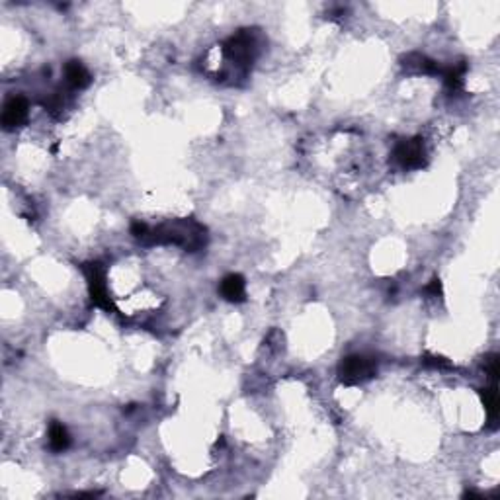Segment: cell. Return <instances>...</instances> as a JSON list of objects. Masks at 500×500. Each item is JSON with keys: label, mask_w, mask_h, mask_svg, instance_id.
Returning <instances> with one entry per match:
<instances>
[{"label": "cell", "mask_w": 500, "mask_h": 500, "mask_svg": "<svg viewBox=\"0 0 500 500\" xmlns=\"http://www.w3.org/2000/svg\"><path fill=\"white\" fill-rule=\"evenodd\" d=\"M424 364H426V366H434V367H448V366H450L448 362H444V358H436V356H428L426 360H424Z\"/></svg>", "instance_id": "cell-11"}, {"label": "cell", "mask_w": 500, "mask_h": 500, "mask_svg": "<svg viewBox=\"0 0 500 500\" xmlns=\"http://www.w3.org/2000/svg\"><path fill=\"white\" fill-rule=\"evenodd\" d=\"M83 272H85L86 281H88V290H90V297L92 301L96 303L98 307L106 309V311H111L113 309V303L111 299L108 297V287H106V278H104V270L100 264H85L83 266Z\"/></svg>", "instance_id": "cell-2"}, {"label": "cell", "mask_w": 500, "mask_h": 500, "mask_svg": "<svg viewBox=\"0 0 500 500\" xmlns=\"http://www.w3.org/2000/svg\"><path fill=\"white\" fill-rule=\"evenodd\" d=\"M65 78L73 88H86L90 85V73L80 61H69L65 65Z\"/></svg>", "instance_id": "cell-7"}, {"label": "cell", "mask_w": 500, "mask_h": 500, "mask_svg": "<svg viewBox=\"0 0 500 500\" xmlns=\"http://www.w3.org/2000/svg\"><path fill=\"white\" fill-rule=\"evenodd\" d=\"M221 295L231 303H243L246 299V285L244 278L239 274H229L221 281Z\"/></svg>", "instance_id": "cell-6"}, {"label": "cell", "mask_w": 500, "mask_h": 500, "mask_svg": "<svg viewBox=\"0 0 500 500\" xmlns=\"http://www.w3.org/2000/svg\"><path fill=\"white\" fill-rule=\"evenodd\" d=\"M465 69H467V67L461 63V65H453V67H448L446 71H442L444 78H446V85L450 86L452 90H455V88H459V86L464 85Z\"/></svg>", "instance_id": "cell-10"}, {"label": "cell", "mask_w": 500, "mask_h": 500, "mask_svg": "<svg viewBox=\"0 0 500 500\" xmlns=\"http://www.w3.org/2000/svg\"><path fill=\"white\" fill-rule=\"evenodd\" d=\"M28 120V100L24 96H12L6 104H4V110H2V127L6 131H12L16 127L24 125Z\"/></svg>", "instance_id": "cell-4"}, {"label": "cell", "mask_w": 500, "mask_h": 500, "mask_svg": "<svg viewBox=\"0 0 500 500\" xmlns=\"http://www.w3.org/2000/svg\"><path fill=\"white\" fill-rule=\"evenodd\" d=\"M483 403L487 406L488 420L494 426L497 424V418H499V393H497V383H492L490 389L483 391Z\"/></svg>", "instance_id": "cell-9"}, {"label": "cell", "mask_w": 500, "mask_h": 500, "mask_svg": "<svg viewBox=\"0 0 500 500\" xmlns=\"http://www.w3.org/2000/svg\"><path fill=\"white\" fill-rule=\"evenodd\" d=\"M49 446L53 452H65L71 446V436L61 422H51L49 426Z\"/></svg>", "instance_id": "cell-8"}, {"label": "cell", "mask_w": 500, "mask_h": 500, "mask_svg": "<svg viewBox=\"0 0 500 500\" xmlns=\"http://www.w3.org/2000/svg\"><path fill=\"white\" fill-rule=\"evenodd\" d=\"M225 53L231 61L239 63V65H248L254 57V41L248 34H239L227 41Z\"/></svg>", "instance_id": "cell-5"}, {"label": "cell", "mask_w": 500, "mask_h": 500, "mask_svg": "<svg viewBox=\"0 0 500 500\" xmlns=\"http://www.w3.org/2000/svg\"><path fill=\"white\" fill-rule=\"evenodd\" d=\"M393 159L403 169H420L426 159V151L422 139H406L401 141L393 151Z\"/></svg>", "instance_id": "cell-3"}, {"label": "cell", "mask_w": 500, "mask_h": 500, "mask_svg": "<svg viewBox=\"0 0 500 500\" xmlns=\"http://www.w3.org/2000/svg\"><path fill=\"white\" fill-rule=\"evenodd\" d=\"M376 371H378L376 360H371L367 356L354 354L342 360L340 366H338V378L346 385H356V383H362V381L373 378Z\"/></svg>", "instance_id": "cell-1"}, {"label": "cell", "mask_w": 500, "mask_h": 500, "mask_svg": "<svg viewBox=\"0 0 500 500\" xmlns=\"http://www.w3.org/2000/svg\"><path fill=\"white\" fill-rule=\"evenodd\" d=\"M424 292L432 293V295H439V292H442V283H439V280L430 281V285H428Z\"/></svg>", "instance_id": "cell-12"}]
</instances>
